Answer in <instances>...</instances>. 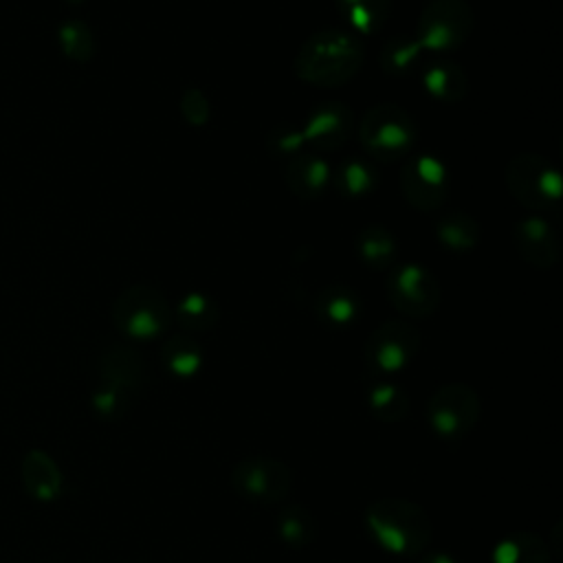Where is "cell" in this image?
I'll list each match as a JSON object with an SVG mask.
<instances>
[{
    "instance_id": "12",
    "label": "cell",
    "mask_w": 563,
    "mask_h": 563,
    "mask_svg": "<svg viewBox=\"0 0 563 563\" xmlns=\"http://www.w3.org/2000/svg\"><path fill=\"white\" fill-rule=\"evenodd\" d=\"M352 128H354L352 110L339 101H325L310 112L301 134H303V141H308L312 147L328 152V150H339L350 139Z\"/></svg>"
},
{
    "instance_id": "29",
    "label": "cell",
    "mask_w": 563,
    "mask_h": 563,
    "mask_svg": "<svg viewBox=\"0 0 563 563\" xmlns=\"http://www.w3.org/2000/svg\"><path fill=\"white\" fill-rule=\"evenodd\" d=\"M418 55H420L418 42H411V40H405V37H396V40L385 44V48L380 53V62H383V68L389 75L398 77V75H407L416 66Z\"/></svg>"
},
{
    "instance_id": "26",
    "label": "cell",
    "mask_w": 563,
    "mask_h": 563,
    "mask_svg": "<svg viewBox=\"0 0 563 563\" xmlns=\"http://www.w3.org/2000/svg\"><path fill=\"white\" fill-rule=\"evenodd\" d=\"M435 235L451 251H468L479 240V227L471 216L455 211L435 224Z\"/></svg>"
},
{
    "instance_id": "28",
    "label": "cell",
    "mask_w": 563,
    "mask_h": 563,
    "mask_svg": "<svg viewBox=\"0 0 563 563\" xmlns=\"http://www.w3.org/2000/svg\"><path fill=\"white\" fill-rule=\"evenodd\" d=\"M59 46L66 57L75 62H88L92 55V33L79 20H66L59 24Z\"/></svg>"
},
{
    "instance_id": "10",
    "label": "cell",
    "mask_w": 563,
    "mask_h": 563,
    "mask_svg": "<svg viewBox=\"0 0 563 563\" xmlns=\"http://www.w3.org/2000/svg\"><path fill=\"white\" fill-rule=\"evenodd\" d=\"M420 347V332L405 321H385L367 339L365 358L372 369L394 374L405 369Z\"/></svg>"
},
{
    "instance_id": "3",
    "label": "cell",
    "mask_w": 563,
    "mask_h": 563,
    "mask_svg": "<svg viewBox=\"0 0 563 563\" xmlns=\"http://www.w3.org/2000/svg\"><path fill=\"white\" fill-rule=\"evenodd\" d=\"M112 321L119 332L136 341H150L165 334L174 321V310L165 295L152 286L136 284L125 288L114 306Z\"/></svg>"
},
{
    "instance_id": "14",
    "label": "cell",
    "mask_w": 563,
    "mask_h": 563,
    "mask_svg": "<svg viewBox=\"0 0 563 563\" xmlns=\"http://www.w3.org/2000/svg\"><path fill=\"white\" fill-rule=\"evenodd\" d=\"M330 176L325 161L312 152H299L284 169L286 185L303 200L317 198L325 189Z\"/></svg>"
},
{
    "instance_id": "32",
    "label": "cell",
    "mask_w": 563,
    "mask_h": 563,
    "mask_svg": "<svg viewBox=\"0 0 563 563\" xmlns=\"http://www.w3.org/2000/svg\"><path fill=\"white\" fill-rule=\"evenodd\" d=\"M268 145H271V150L282 152V154H297V152H301L303 134H301V130L282 128L268 136Z\"/></svg>"
},
{
    "instance_id": "15",
    "label": "cell",
    "mask_w": 563,
    "mask_h": 563,
    "mask_svg": "<svg viewBox=\"0 0 563 563\" xmlns=\"http://www.w3.org/2000/svg\"><path fill=\"white\" fill-rule=\"evenodd\" d=\"M99 374L103 385L117 387L128 394L136 389L143 380V358L132 347H125V345L110 347L101 356Z\"/></svg>"
},
{
    "instance_id": "22",
    "label": "cell",
    "mask_w": 563,
    "mask_h": 563,
    "mask_svg": "<svg viewBox=\"0 0 563 563\" xmlns=\"http://www.w3.org/2000/svg\"><path fill=\"white\" fill-rule=\"evenodd\" d=\"M341 18L361 33H374L389 15L391 0H336Z\"/></svg>"
},
{
    "instance_id": "11",
    "label": "cell",
    "mask_w": 563,
    "mask_h": 563,
    "mask_svg": "<svg viewBox=\"0 0 563 563\" xmlns=\"http://www.w3.org/2000/svg\"><path fill=\"white\" fill-rule=\"evenodd\" d=\"M400 189L411 207L420 211L438 209L449 194L444 163L431 154L411 158L400 172Z\"/></svg>"
},
{
    "instance_id": "31",
    "label": "cell",
    "mask_w": 563,
    "mask_h": 563,
    "mask_svg": "<svg viewBox=\"0 0 563 563\" xmlns=\"http://www.w3.org/2000/svg\"><path fill=\"white\" fill-rule=\"evenodd\" d=\"M92 407L97 413H101L103 418H114L123 411L125 407V391L110 387V385H99L97 391L92 394Z\"/></svg>"
},
{
    "instance_id": "2",
    "label": "cell",
    "mask_w": 563,
    "mask_h": 563,
    "mask_svg": "<svg viewBox=\"0 0 563 563\" xmlns=\"http://www.w3.org/2000/svg\"><path fill=\"white\" fill-rule=\"evenodd\" d=\"M365 528L376 545L396 556L422 554L433 537L427 510L402 497H380L369 504Z\"/></svg>"
},
{
    "instance_id": "17",
    "label": "cell",
    "mask_w": 563,
    "mask_h": 563,
    "mask_svg": "<svg viewBox=\"0 0 563 563\" xmlns=\"http://www.w3.org/2000/svg\"><path fill=\"white\" fill-rule=\"evenodd\" d=\"M314 310L323 323H328L332 328H345L356 321L361 303L352 288L334 284V286L323 288L317 295Z\"/></svg>"
},
{
    "instance_id": "23",
    "label": "cell",
    "mask_w": 563,
    "mask_h": 563,
    "mask_svg": "<svg viewBox=\"0 0 563 563\" xmlns=\"http://www.w3.org/2000/svg\"><path fill=\"white\" fill-rule=\"evenodd\" d=\"M218 303L202 292H187L185 297H180V301L176 303L174 317L176 321L185 328V330H194V332H202L216 325L218 321Z\"/></svg>"
},
{
    "instance_id": "7",
    "label": "cell",
    "mask_w": 563,
    "mask_h": 563,
    "mask_svg": "<svg viewBox=\"0 0 563 563\" xmlns=\"http://www.w3.org/2000/svg\"><path fill=\"white\" fill-rule=\"evenodd\" d=\"M479 418V396L464 383L438 387L427 402V420L438 438L462 440Z\"/></svg>"
},
{
    "instance_id": "19",
    "label": "cell",
    "mask_w": 563,
    "mask_h": 563,
    "mask_svg": "<svg viewBox=\"0 0 563 563\" xmlns=\"http://www.w3.org/2000/svg\"><path fill=\"white\" fill-rule=\"evenodd\" d=\"M490 559L493 563H548L550 554L541 537L532 532H512L495 543Z\"/></svg>"
},
{
    "instance_id": "27",
    "label": "cell",
    "mask_w": 563,
    "mask_h": 563,
    "mask_svg": "<svg viewBox=\"0 0 563 563\" xmlns=\"http://www.w3.org/2000/svg\"><path fill=\"white\" fill-rule=\"evenodd\" d=\"M367 402L372 413L383 422H398L409 409L407 391L394 383H376L367 394Z\"/></svg>"
},
{
    "instance_id": "24",
    "label": "cell",
    "mask_w": 563,
    "mask_h": 563,
    "mask_svg": "<svg viewBox=\"0 0 563 563\" xmlns=\"http://www.w3.org/2000/svg\"><path fill=\"white\" fill-rule=\"evenodd\" d=\"M356 251L372 268H385L396 257V240L385 227L369 224L358 233Z\"/></svg>"
},
{
    "instance_id": "9",
    "label": "cell",
    "mask_w": 563,
    "mask_h": 563,
    "mask_svg": "<svg viewBox=\"0 0 563 563\" xmlns=\"http://www.w3.org/2000/svg\"><path fill=\"white\" fill-rule=\"evenodd\" d=\"M389 303L413 319L429 317L440 303V286L435 277L420 264H400L389 271L385 282Z\"/></svg>"
},
{
    "instance_id": "33",
    "label": "cell",
    "mask_w": 563,
    "mask_h": 563,
    "mask_svg": "<svg viewBox=\"0 0 563 563\" xmlns=\"http://www.w3.org/2000/svg\"><path fill=\"white\" fill-rule=\"evenodd\" d=\"M418 563H457V561L444 550H429V552H422Z\"/></svg>"
},
{
    "instance_id": "4",
    "label": "cell",
    "mask_w": 563,
    "mask_h": 563,
    "mask_svg": "<svg viewBox=\"0 0 563 563\" xmlns=\"http://www.w3.org/2000/svg\"><path fill=\"white\" fill-rule=\"evenodd\" d=\"M361 145L383 163H394L411 152L416 143V125L407 110L396 103H376L358 125Z\"/></svg>"
},
{
    "instance_id": "5",
    "label": "cell",
    "mask_w": 563,
    "mask_h": 563,
    "mask_svg": "<svg viewBox=\"0 0 563 563\" xmlns=\"http://www.w3.org/2000/svg\"><path fill=\"white\" fill-rule=\"evenodd\" d=\"M508 191L528 209L548 211L561 202V174L541 154H517L506 167Z\"/></svg>"
},
{
    "instance_id": "6",
    "label": "cell",
    "mask_w": 563,
    "mask_h": 563,
    "mask_svg": "<svg viewBox=\"0 0 563 563\" xmlns=\"http://www.w3.org/2000/svg\"><path fill=\"white\" fill-rule=\"evenodd\" d=\"M475 24L466 0H429L418 18V46L429 51H453L466 42Z\"/></svg>"
},
{
    "instance_id": "18",
    "label": "cell",
    "mask_w": 563,
    "mask_h": 563,
    "mask_svg": "<svg viewBox=\"0 0 563 563\" xmlns=\"http://www.w3.org/2000/svg\"><path fill=\"white\" fill-rule=\"evenodd\" d=\"M22 477L29 495L35 499H53L62 488V473L57 464L42 451H31L24 457Z\"/></svg>"
},
{
    "instance_id": "20",
    "label": "cell",
    "mask_w": 563,
    "mask_h": 563,
    "mask_svg": "<svg viewBox=\"0 0 563 563\" xmlns=\"http://www.w3.org/2000/svg\"><path fill=\"white\" fill-rule=\"evenodd\" d=\"M161 358L167 372L176 378H191L202 367V350L187 334H176L167 339L161 347Z\"/></svg>"
},
{
    "instance_id": "25",
    "label": "cell",
    "mask_w": 563,
    "mask_h": 563,
    "mask_svg": "<svg viewBox=\"0 0 563 563\" xmlns=\"http://www.w3.org/2000/svg\"><path fill=\"white\" fill-rule=\"evenodd\" d=\"M332 180H334V187L339 189L341 196L345 198H361L365 194H369L374 187H376V169L369 167L367 163L363 161H345L336 167V172L332 174Z\"/></svg>"
},
{
    "instance_id": "8",
    "label": "cell",
    "mask_w": 563,
    "mask_h": 563,
    "mask_svg": "<svg viewBox=\"0 0 563 563\" xmlns=\"http://www.w3.org/2000/svg\"><path fill=\"white\" fill-rule=\"evenodd\" d=\"M233 490L255 504H275L284 499L292 486V471L275 457H242L231 468Z\"/></svg>"
},
{
    "instance_id": "13",
    "label": "cell",
    "mask_w": 563,
    "mask_h": 563,
    "mask_svg": "<svg viewBox=\"0 0 563 563\" xmlns=\"http://www.w3.org/2000/svg\"><path fill=\"white\" fill-rule=\"evenodd\" d=\"M512 242L519 255L534 268H552L559 260V238L552 224L541 216H528L515 222Z\"/></svg>"
},
{
    "instance_id": "30",
    "label": "cell",
    "mask_w": 563,
    "mask_h": 563,
    "mask_svg": "<svg viewBox=\"0 0 563 563\" xmlns=\"http://www.w3.org/2000/svg\"><path fill=\"white\" fill-rule=\"evenodd\" d=\"M180 112L189 125H205L211 117V106L207 95L198 88H187L180 95Z\"/></svg>"
},
{
    "instance_id": "16",
    "label": "cell",
    "mask_w": 563,
    "mask_h": 563,
    "mask_svg": "<svg viewBox=\"0 0 563 563\" xmlns=\"http://www.w3.org/2000/svg\"><path fill=\"white\" fill-rule=\"evenodd\" d=\"M422 86L438 101H460L466 95L468 81L460 64L451 59H435L424 68Z\"/></svg>"
},
{
    "instance_id": "34",
    "label": "cell",
    "mask_w": 563,
    "mask_h": 563,
    "mask_svg": "<svg viewBox=\"0 0 563 563\" xmlns=\"http://www.w3.org/2000/svg\"><path fill=\"white\" fill-rule=\"evenodd\" d=\"M68 2H81V0H68Z\"/></svg>"
},
{
    "instance_id": "1",
    "label": "cell",
    "mask_w": 563,
    "mask_h": 563,
    "mask_svg": "<svg viewBox=\"0 0 563 563\" xmlns=\"http://www.w3.org/2000/svg\"><path fill=\"white\" fill-rule=\"evenodd\" d=\"M363 55V44L354 31L328 26L301 44L295 59V73L306 84L334 88L358 73Z\"/></svg>"
},
{
    "instance_id": "21",
    "label": "cell",
    "mask_w": 563,
    "mask_h": 563,
    "mask_svg": "<svg viewBox=\"0 0 563 563\" xmlns=\"http://www.w3.org/2000/svg\"><path fill=\"white\" fill-rule=\"evenodd\" d=\"M277 534L288 548H306L317 537V519L303 506H288L277 515Z\"/></svg>"
}]
</instances>
